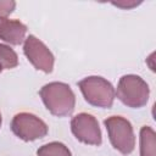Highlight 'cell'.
Masks as SVG:
<instances>
[{"mask_svg":"<svg viewBox=\"0 0 156 156\" xmlns=\"http://www.w3.org/2000/svg\"><path fill=\"white\" fill-rule=\"evenodd\" d=\"M111 145L123 155H129L135 146L132 123L122 116H111L104 121Z\"/></svg>","mask_w":156,"mask_h":156,"instance_id":"277c9868","label":"cell"},{"mask_svg":"<svg viewBox=\"0 0 156 156\" xmlns=\"http://www.w3.org/2000/svg\"><path fill=\"white\" fill-rule=\"evenodd\" d=\"M23 52L28 61L39 71L51 73L54 69L55 57L49 48L35 35L30 34L24 39Z\"/></svg>","mask_w":156,"mask_h":156,"instance_id":"52a82bcc","label":"cell"},{"mask_svg":"<svg viewBox=\"0 0 156 156\" xmlns=\"http://www.w3.org/2000/svg\"><path fill=\"white\" fill-rule=\"evenodd\" d=\"M39 95L45 107L56 117L69 116L76 106V95L71 87L62 82H51L45 84Z\"/></svg>","mask_w":156,"mask_h":156,"instance_id":"6da1fadb","label":"cell"},{"mask_svg":"<svg viewBox=\"0 0 156 156\" xmlns=\"http://www.w3.org/2000/svg\"><path fill=\"white\" fill-rule=\"evenodd\" d=\"M18 65V56L16 51L6 44L0 43V66L2 69H11L17 67Z\"/></svg>","mask_w":156,"mask_h":156,"instance_id":"8fae6325","label":"cell"},{"mask_svg":"<svg viewBox=\"0 0 156 156\" xmlns=\"http://www.w3.org/2000/svg\"><path fill=\"white\" fill-rule=\"evenodd\" d=\"M11 129L16 136L24 141L41 139L48 134L46 123L29 112H20L11 121Z\"/></svg>","mask_w":156,"mask_h":156,"instance_id":"5b68a950","label":"cell"},{"mask_svg":"<svg viewBox=\"0 0 156 156\" xmlns=\"http://www.w3.org/2000/svg\"><path fill=\"white\" fill-rule=\"evenodd\" d=\"M37 156H72L69 149L60 143V141H51L37 150Z\"/></svg>","mask_w":156,"mask_h":156,"instance_id":"30bf717a","label":"cell"},{"mask_svg":"<svg viewBox=\"0 0 156 156\" xmlns=\"http://www.w3.org/2000/svg\"><path fill=\"white\" fill-rule=\"evenodd\" d=\"M140 156H156V134L149 126L140 129Z\"/></svg>","mask_w":156,"mask_h":156,"instance_id":"9c48e42d","label":"cell"},{"mask_svg":"<svg viewBox=\"0 0 156 156\" xmlns=\"http://www.w3.org/2000/svg\"><path fill=\"white\" fill-rule=\"evenodd\" d=\"M71 130L77 140L87 145L99 146L102 143L99 122L90 113L80 112L76 115L71 121Z\"/></svg>","mask_w":156,"mask_h":156,"instance_id":"8992f818","label":"cell"},{"mask_svg":"<svg viewBox=\"0 0 156 156\" xmlns=\"http://www.w3.org/2000/svg\"><path fill=\"white\" fill-rule=\"evenodd\" d=\"M111 4L115 5V6H117V7H121L123 10H130V9L140 5L141 1H135V0H119V1H112Z\"/></svg>","mask_w":156,"mask_h":156,"instance_id":"4fadbf2b","label":"cell"},{"mask_svg":"<svg viewBox=\"0 0 156 156\" xmlns=\"http://www.w3.org/2000/svg\"><path fill=\"white\" fill-rule=\"evenodd\" d=\"M1 71H2V67H1V66H0V73H1Z\"/></svg>","mask_w":156,"mask_h":156,"instance_id":"9a60e30c","label":"cell"},{"mask_svg":"<svg viewBox=\"0 0 156 156\" xmlns=\"http://www.w3.org/2000/svg\"><path fill=\"white\" fill-rule=\"evenodd\" d=\"M115 96L128 107L140 108L147 104L150 88L141 77L136 74H126L119 78Z\"/></svg>","mask_w":156,"mask_h":156,"instance_id":"7a4b0ae2","label":"cell"},{"mask_svg":"<svg viewBox=\"0 0 156 156\" xmlns=\"http://www.w3.org/2000/svg\"><path fill=\"white\" fill-rule=\"evenodd\" d=\"M27 26L18 20H0V39L10 45H20L24 41Z\"/></svg>","mask_w":156,"mask_h":156,"instance_id":"ba28073f","label":"cell"},{"mask_svg":"<svg viewBox=\"0 0 156 156\" xmlns=\"http://www.w3.org/2000/svg\"><path fill=\"white\" fill-rule=\"evenodd\" d=\"M78 87L88 104L96 107L110 108L115 100V88L100 76H89L78 82Z\"/></svg>","mask_w":156,"mask_h":156,"instance_id":"3957f363","label":"cell"},{"mask_svg":"<svg viewBox=\"0 0 156 156\" xmlns=\"http://www.w3.org/2000/svg\"><path fill=\"white\" fill-rule=\"evenodd\" d=\"M16 7V2L12 0H0V20L7 18Z\"/></svg>","mask_w":156,"mask_h":156,"instance_id":"7c38bea8","label":"cell"},{"mask_svg":"<svg viewBox=\"0 0 156 156\" xmlns=\"http://www.w3.org/2000/svg\"><path fill=\"white\" fill-rule=\"evenodd\" d=\"M1 123H2V117H1V113H0V127H1Z\"/></svg>","mask_w":156,"mask_h":156,"instance_id":"5bb4252c","label":"cell"}]
</instances>
